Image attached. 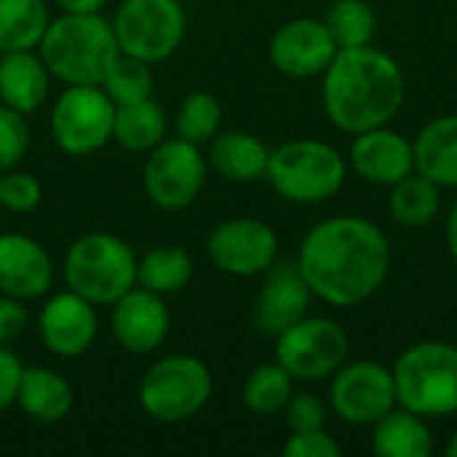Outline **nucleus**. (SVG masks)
I'll use <instances>...</instances> for the list:
<instances>
[{
  "label": "nucleus",
  "instance_id": "f257e3e1",
  "mask_svg": "<svg viewBox=\"0 0 457 457\" xmlns=\"http://www.w3.org/2000/svg\"><path fill=\"white\" fill-rule=\"evenodd\" d=\"M297 268L313 297L335 308H353L367 303L386 284L391 244L367 217H327L305 233Z\"/></svg>",
  "mask_w": 457,
  "mask_h": 457
},
{
  "label": "nucleus",
  "instance_id": "f03ea898",
  "mask_svg": "<svg viewBox=\"0 0 457 457\" xmlns=\"http://www.w3.org/2000/svg\"><path fill=\"white\" fill-rule=\"evenodd\" d=\"M321 102L329 123L345 134L388 126L404 104L402 67L375 46L340 48L321 75Z\"/></svg>",
  "mask_w": 457,
  "mask_h": 457
},
{
  "label": "nucleus",
  "instance_id": "7ed1b4c3",
  "mask_svg": "<svg viewBox=\"0 0 457 457\" xmlns=\"http://www.w3.org/2000/svg\"><path fill=\"white\" fill-rule=\"evenodd\" d=\"M37 54L64 86H99L120 56L112 21L102 13H62L48 21Z\"/></svg>",
  "mask_w": 457,
  "mask_h": 457
},
{
  "label": "nucleus",
  "instance_id": "20e7f679",
  "mask_svg": "<svg viewBox=\"0 0 457 457\" xmlns=\"http://www.w3.org/2000/svg\"><path fill=\"white\" fill-rule=\"evenodd\" d=\"M64 284L96 308L112 305L137 287V254L112 233H86L64 254Z\"/></svg>",
  "mask_w": 457,
  "mask_h": 457
},
{
  "label": "nucleus",
  "instance_id": "39448f33",
  "mask_svg": "<svg viewBox=\"0 0 457 457\" xmlns=\"http://www.w3.org/2000/svg\"><path fill=\"white\" fill-rule=\"evenodd\" d=\"M399 407L428 418L457 412V345L426 340L410 345L394 364Z\"/></svg>",
  "mask_w": 457,
  "mask_h": 457
},
{
  "label": "nucleus",
  "instance_id": "423d86ee",
  "mask_svg": "<svg viewBox=\"0 0 457 457\" xmlns=\"http://www.w3.org/2000/svg\"><path fill=\"white\" fill-rule=\"evenodd\" d=\"M348 166L345 158L321 139H292L270 150L268 182L289 204H321L340 193Z\"/></svg>",
  "mask_w": 457,
  "mask_h": 457
},
{
  "label": "nucleus",
  "instance_id": "0eeeda50",
  "mask_svg": "<svg viewBox=\"0 0 457 457\" xmlns=\"http://www.w3.org/2000/svg\"><path fill=\"white\" fill-rule=\"evenodd\" d=\"M214 380L209 367L190 353H171L150 364L137 388V402L150 420L185 423L212 399Z\"/></svg>",
  "mask_w": 457,
  "mask_h": 457
},
{
  "label": "nucleus",
  "instance_id": "6e6552de",
  "mask_svg": "<svg viewBox=\"0 0 457 457\" xmlns=\"http://www.w3.org/2000/svg\"><path fill=\"white\" fill-rule=\"evenodd\" d=\"M187 16L179 0H123L112 16L120 54L147 64L166 62L185 40Z\"/></svg>",
  "mask_w": 457,
  "mask_h": 457
},
{
  "label": "nucleus",
  "instance_id": "1a4fd4ad",
  "mask_svg": "<svg viewBox=\"0 0 457 457\" xmlns=\"http://www.w3.org/2000/svg\"><path fill=\"white\" fill-rule=\"evenodd\" d=\"M206 174L209 161L201 147L171 137L147 153L142 169V187L155 209L182 212L198 201L206 185Z\"/></svg>",
  "mask_w": 457,
  "mask_h": 457
},
{
  "label": "nucleus",
  "instance_id": "9d476101",
  "mask_svg": "<svg viewBox=\"0 0 457 457\" xmlns=\"http://www.w3.org/2000/svg\"><path fill=\"white\" fill-rule=\"evenodd\" d=\"M115 104L102 86H67L48 118L54 145L67 155H91L112 142Z\"/></svg>",
  "mask_w": 457,
  "mask_h": 457
},
{
  "label": "nucleus",
  "instance_id": "9b49d317",
  "mask_svg": "<svg viewBox=\"0 0 457 457\" xmlns=\"http://www.w3.org/2000/svg\"><path fill=\"white\" fill-rule=\"evenodd\" d=\"M348 356L345 329L324 316H303L276 337V361L295 380H327Z\"/></svg>",
  "mask_w": 457,
  "mask_h": 457
},
{
  "label": "nucleus",
  "instance_id": "f8f14e48",
  "mask_svg": "<svg viewBox=\"0 0 457 457\" xmlns=\"http://www.w3.org/2000/svg\"><path fill=\"white\" fill-rule=\"evenodd\" d=\"M329 404L343 423L375 426L383 415H388L399 404L394 370L367 359L343 364L332 375Z\"/></svg>",
  "mask_w": 457,
  "mask_h": 457
},
{
  "label": "nucleus",
  "instance_id": "ddd939ff",
  "mask_svg": "<svg viewBox=\"0 0 457 457\" xmlns=\"http://www.w3.org/2000/svg\"><path fill=\"white\" fill-rule=\"evenodd\" d=\"M206 257L228 276L254 278L278 260V236L262 220L233 217L212 228L206 236Z\"/></svg>",
  "mask_w": 457,
  "mask_h": 457
},
{
  "label": "nucleus",
  "instance_id": "4468645a",
  "mask_svg": "<svg viewBox=\"0 0 457 457\" xmlns=\"http://www.w3.org/2000/svg\"><path fill=\"white\" fill-rule=\"evenodd\" d=\"M337 43L324 19H292L281 24L268 43L270 64L287 78H316L332 64Z\"/></svg>",
  "mask_w": 457,
  "mask_h": 457
},
{
  "label": "nucleus",
  "instance_id": "2eb2a0df",
  "mask_svg": "<svg viewBox=\"0 0 457 457\" xmlns=\"http://www.w3.org/2000/svg\"><path fill=\"white\" fill-rule=\"evenodd\" d=\"M311 287L303 278L297 260H276L265 273L260 292L254 297V327L265 337H278L284 329H289L295 321L308 316L311 308Z\"/></svg>",
  "mask_w": 457,
  "mask_h": 457
},
{
  "label": "nucleus",
  "instance_id": "dca6fc26",
  "mask_svg": "<svg viewBox=\"0 0 457 457\" xmlns=\"http://www.w3.org/2000/svg\"><path fill=\"white\" fill-rule=\"evenodd\" d=\"M110 308V329L123 351L134 356H147L166 343L171 329V313L161 295L145 287H134Z\"/></svg>",
  "mask_w": 457,
  "mask_h": 457
},
{
  "label": "nucleus",
  "instance_id": "f3484780",
  "mask_svg": "<svg viewBox=\"0 0 457 457\" xmlns=\"http://www.w3.org/2000/svg\"><path fill=\"white\" fill-rule=\"evenodd\" d=\"M37 332L43 345L54 356L78 359L94 345L99 335L96 305H91L86 297L75 295L72 289L51 295L40 308Z\"/></svg>",
  "mask_w": 457,
  "mask_h": 457
},
{
  "label": "nucleus",
  "instance_id": "a211bd4d",
  "mask_svg": "<svg viewBox=\"0 0 457 457\" xmlns=\"http://www.w3.org/2000/svg\"><path fill=\"white\" fill-rule=\"evenodd\" d=\"M54 287V260L24 233H0V295L40 300Z\"/></svg>",
  "mask_w": 457,
  "mask_h": 457
},
{
  "label": "nucleus",
  "instance_id": "6ab92c4d",
  "mask_svg": "<svg viewBox=\"0 0 457 457\" xmlns=\"http://www.w3.org/2000/svg\"><path fill=\"white\" fill-rule=\"evenodd\" d=\"M353 137L356 139L351 145V166L370 185L391 187L415 171L412 142L404 134L388 126H378Z\"/></svg>",
  "mask_w": 457,
  "mask_h": 457
},
{
  "label": "nucleus",
  "instance_id": "aec40b11",
  "mask_svg": "<svg viewBox=\"0 0 457 457\" xmlns=\"http://www.w3.org/2000/svg\"><path fill=\"white\" fill-rule=\"evenodd\" d=\"M51 72L46 70L37 48L0 54V104L24 115L37 112L48 99Z\"/></svg>",
  "mask_w": 457,
  "mask_h": 457
},
{
  "label": "nucleus",
  "instance_id": "412c9836",
  "mask_svg": "<svg viewBox=\"0 0 457 457\" xmlns=\"http://www.w3.org/2000/svg\"><path fill=\"white\" fill-rule=\"evenodd\" d=\"M75 404L72 386L48 367H24L19 391H16V407L35 423H59L70 415Z\"/></svg>",
  "mask_w": 457,
  "mask_h": 457
},
{
  "label": "nucleus",
  "instance_id": "4be33fe9",
  "mask_svg": "<svg viewBox=\"0 0 457 457\" xmlns=\"http://www.w3.org/2000/svg\"><path fill=\"white\" fill-rule=\"evenodd\" d=\"M415 171L439 187H457V115L428 120L412 139Z\"/></svg>",
  "mask_w": 457,
  "mask_h": 457
},
{
  "label": "nucleus",
  "instance_id": "5701e85b",
  "mask_svg": "<svg viewBox=\"0 0 457 457\" xmlns=\"http://www.w3.org/2000/svg\"><path fill=\"white\" fill-rule=\"evenodd\" d=\"M209 166L230 182H254L265 177L270 150L249 131H222L209 142Z\"/></svg>",
  "mask_w": 457,
  "mask_h": 457
},
{
  "label": "nucleus",
  "instance_id": "b1692460",
  "mask_svg": "<svg viewBox=\"0 0 457 457\" xmlns=\"http://www.w3.org/2000/svg\"><path fill=\"white\" fill-rule=\"evenodd\" d=\"M372 428V450L380 457H428L434 453V434L426 418L399 404Z\"/></svg>",
  "mask_w": 457,
  "mask_h": 457
},
{
  "label": "nucleus",
  "instance_id": "393cba45",
  "mask_svg": "<svg viewBox=\"0 0 457 457\" xmlns=\"http://www.w3.org/2000/svg\"><path fill=\"white\" fill-rule=\"evenodd\" d=\"M169 118L158 102L145 99L137 104L115 107L112 120V142H118L129 153H150L166 139Z\"/></svg>",
  "mask_w": 457,
  "mask_h": 457
},
{
  "label": "nucleus",
  "instance_id": "a878e982",
  "mask_svg": "<svg viewBox=\"0 0 457 457\" xmlns=\"http://www.w3.org/2000/svg\"><path fill=\"white\" fill-rule=\"evenodd\" d=\"M442 209V187L423 177L420 171L407 174L396 185H391L388 212L394 222L402 228H426L436 220Z\"/></svg>",
  "mask_w": 457,
  "mask_h": 457
},
{
  "label": "nucleus",
  "instance_id": "bb28decb",
  "mask_svg": "<svg viewBox=\"0 0 457 457\" xmlns=\"http://www.w3.org/2000/svg\"><path fill=\"white\" fill-rule=\"evenodd\" d=\"M193 278V257L182 246H155L137 257V287L161 297L182 292Z\"/></svg>",
  "mask_w": 457,
  "mask_h": 457
},
{
  "label": "nucleus",
  "instance_id": "cd10ccee",
  "mask_svg": "<svg viewBox=\"0 0 457 457\" xmlns=\"http://www.w3.org/2000/svg\"><path fill=\"white\" fill-rule=\"evenodd\" d=\"M46 0H0V51H32L48 29Z\"/></svg>",
  "mask_w": 457,
  "mask_h": 457
},
{
  "label": "nucleus",
  "instance_id": "c85d7f7f",
  "mask_svg": "<svg viewBox=\"0 0 457 457\" xmlns=\"http://www.w3.org/2000/svg\"><path fill=\"white\" fill-rule=\"evenodd\" d=\"M292 394H295V378L278 361H270L249 372L241 399L244 407L254 415H276L284 412Z\"/></svg>",
  "mask_w": 457,
  "mask_h": 457
},
{
  "label": "nucleus",
  "instance_id": "c756f323",
  "mask_svg": "<svg viewBox=\"0 0 457 457\" xmlns=\"http://www.w3.org/2000/svg\"><path fill=\"white\" fill-rule=\"evenodd\" d=\"M324 24L329 27L337 48L372 46L378 32V16L367 0H335L327 8Z\"/></svg>",
  "mask_w": 457,
  "mask_h": 457
},
{
  "label": "nucleus",
  "instance_id": "7c9ffc66",
  "mask_svg": "<svg viewBox=\"0 0 457 457\" xmlns=\"http://www.w3.org/2000/svg\"><path fill=\"white\" fill-rule=\"evenodd\" d=\"M222 126V107L220 102L206 94V91H193L182 99L177 118H174V131L179 139L193 142V145H209Z\"/></svg>",
  "mask_w": 457,
  "mask_h": 457
},
{
  "label": "nucleus",
  "instance_id": "2f4dec72",
  "mask_svg": "<svg viewBox=\"0 0 457 457\" xmlns=\"http://www.w3.org/2000/svg\"><path fill=\"white\" fill-rule=\"evenodd\" d=\"M150 67L153 64L120 54L112 62V67L107 70V75H104V80L99 86H102V91L110 96V102L115 107L145 102V99L153 96V72H150Z\"/></svg>",
  "mask_w": 457,
  "mask_h": 457
},
{
  "label": "nucleus",
  "instance_id": "473e14b6",
  "mask_svg": "<svg viewBox=\"0 0 457 457\" xmlns=\"http://www.w3.org/2000/svg\"><path fill=\"white\" fill-rule=\"evenodd\" d=\"M43 201V185L35 174L8 169L0 174V204L5 212L13 214H29Z\"/></svg>",
  "mask_w": 457,
  "mask_h": 457
},
{
  "label": "nucleus",
  "instance_id": "72a5a7b5",
  "mask_svg": "<svg viewBox=\"0 0 457 457\" xmlns=\"http://www.w3.org/2000/svg\"><path fill=\"white\" fill-rule=\"evenodd\" d=\"M29 150V126L27 115L0 104V174L16 169Z\"/></svg>",
  "mask_w": 457,
  "mask_h": 457
},
{
  "label": "nucleus",
  "instance_id": "f704fd0d",
  "mask_svg": "<svg viewBox=\"0 0 457 457\" xmlns=\"http://www.w3.org/2000/svg\"><path fill=\"white\" fill-rule=\"evenodd\" d=\"M284 420L292 434L316 431L327 426V404L313 394H292L284 407Z\"/></svg>",
  "mask_w": 457,
  "mask_h": 457
},
{
  "label": "nucleus",
  "instance_id": "c9c22d12",
  "mask_svg": "<svg viewBox=\"0 0 457 457\" xmlns=\"http://www.w3.org/2000/svg\"><path fill=\"white\" fill-rule=\"evenodd\" d=\"M281 453L284 457H340L343 450L324 428H316V431L292 434Z\"/></svg>",
  "mask_w": 457,
  "mask_h": 457
},
{
  "label": "nucleus",
  "instance_id": "e433bc0d",
  "mask_svg": "<svg viewBox=\"0 0 457 457\" xmlns=\"http://www.w3.org/2000/svg\"><path fill=\"white\" fill-rule=\"evenodd\" d=\"M29 313L24 308V300L0 295V345L13 343L27 329Z\"/></svg>",
  "mask_w": 457,
  "mask_h": 457
},
{
  "label": "nucleus",
  "instance_id": "4c0bfd02",
  "mask_svg": "<svg viewBox=\"0 0 457 457\" xmlns=\"http://www.w3.org/2000/svg\"><path fill=\"white\" fill-rule=\"evenodd\" d=\"M21 361L8 345H0V412L16 404V391L21 380Z\"/></svg>",
  "mask_w": 457,
  "mask_h": 457
},
{
  "label": "nucleus",
  "instance_id": "58836bf2",
  "mask_svg": "<svg viewBox=\"0 0 457 457\" xmlns=\"http://www.w3.org/2000/svg\"><path fill=\"white\" fill-rule=\"evenodd\" d=\"M62 13H102L107 0H54Z\"/></svg>",
  "mask_w": 457,
  "mask_h": 457
},
{
  "label": "nucleus",
  "instance_id": "ea45409f",
  "mask_svg": "<svg viewBox=\"0 0 457 457\" xmlns=\"http://www.w3.org/2000/svg\"><path fill=\"white\" fill-rule=\"evenodd\" d=\"M445 233H447V249H450L453 260L457 262V201L453 204L450 214H447V228H445Z\"/></svg>",
  "mask_w": 457,
  "mask_h": 457
},
{
  "label": "nucleus",
  "instance_id": "a19ab883",
  "mask_svg": "<svg viewBox=\"0 0 457 457\" xmlns=\"http://www.w3.org/2000/svg\"><path fill=\"white\" fill-rule=\"evenodd\" d=\"M447 455L457 457V431L450 436V442H447Z\"/></svg>",
  "mask_w": 457,
  "mask_h": 457
},
{
  "label": "nucleus",
  "instance_id": "79ce46f5",
  "mask_svg": "<svg viewBox=\"0 0 457 457\" xmlns=\"http://www.w3.org/2000/svg\"><path fill=\"white\" fill-rule=\"evenodd\" d=\"M0 209H3V204H0Z\"/></svg>",
  "mask_w": 457,
  "mask_h": 457
},
{
  "label": "nucleus",
  "instance_id": "37998d69",
  "mask_svg": "<svg viewBox=\"0 0 457 457\" xmlns=\"http://www.w3.org/2000/svg\"><path fill=\"white\" fill-rule=\"evenodd\" d=\"M0 54H3V51H0Z\"/></svg>",
  "mask_w": 457,
  "mask_h": 457
}]
</instances>
